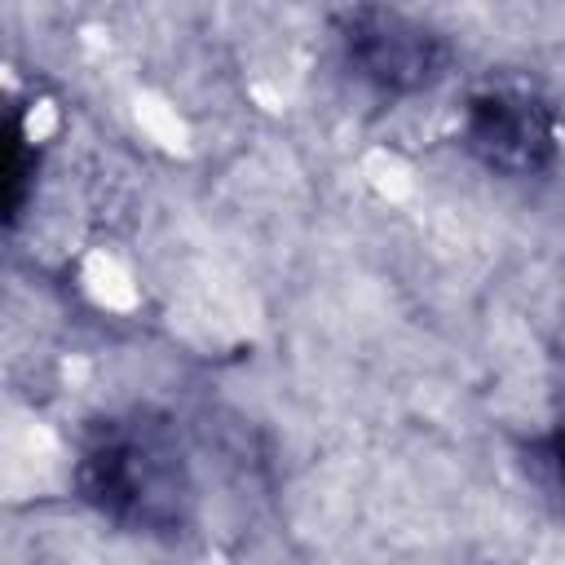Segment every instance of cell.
I'll use <instances>...</instances> for the list:
<instances>
[{
  "label": "cell",
  "mask_w": 565,
  "mask_h": 565,
  "mask_svg": "<svg viewBox=\"0 0 565 565\" xmlns=\"http://www.w3.org/2000/svg\"><path fill=\"white\" fill-rule=\"evenodd\" d=\"M79 287L106 313H132L141 305V291H137L132 269L115 252H106V247L84 252V260H79Z\"/></svg>",
  "instance_id": "1"
},
{
  "label": "cell",
  "mask_w": 565,
  "mask_h": 565,
  "mask_svg": "<svg viewBox=\"0 0 565 565\" xmlns=\"http://www.w3.org/2000/svg\"><path fill=\"white\" fill-rule=\"evenodd\" d=\"M132 119H137V128L146 132V141H154L163 154H190V150H194V137H190L185 115H181L163 93L141 88V93L132 97Z\"/></svg>",
  "instance_id": "2"
},
{
  "label": "cell",
  "mask_w": 565,
  "mask_h": 565,
  "mask_svg": "<svg viewBox=\"0 0 565 565\" xmlns=\"http://www.w3.org/2000/svg\"><path fill=\"white\" fill-rule=\"evenodd\" d=\"M362 177L384 203H406L415 194V172L397 150H384V146L366 150L362 154Z\"/></svg>",
  "instance_id": "3"
},
{
  "label": "cell",
  "mask_w": 565,
  "mask_h": 565,
  "mask_svg": "<svg viewBox=\"0 0 565 565\" xmlns=\"http://www.w3.org/2000/svg\"><path fill=\"white\" fill-rule=\"evenodd\" d=\"M57 106L49 102V97H40V102H31L26 106V115H22V132H26V141H49L53 132H57Z\"/></svg>",
  "instance_id": "4"
}]
</instances>
